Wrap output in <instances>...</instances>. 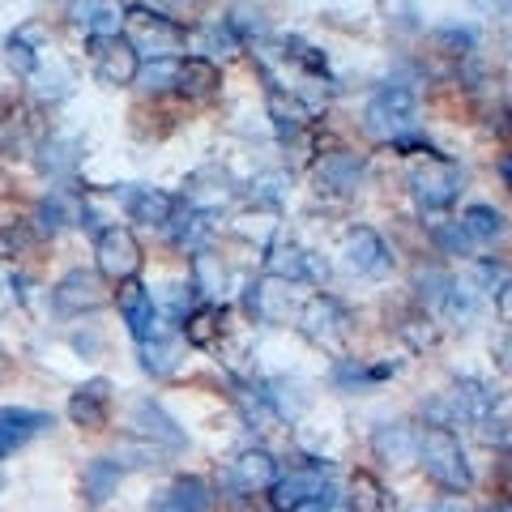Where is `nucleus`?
I'll return each instance as SVG.
<instances>
[{
    "instance_id": "20",
    "label": "nucleus",
    "mask_w": 512,
    "mask_h": 512,
    "mask_svg": "<svg viewBox=\"0 0 512 512\" xmlns=\"http://www.w3.org/2000/svg\"><path fill=\"white\" fill-rule=\"evenodd\" d=\"M214 508V495H210V483L197 474H184L158 495L150 504V512H210Z\"/></svg>"
},
{
    "instance_id": "45",
    "label": "nucleus",
    "mask_w": 512,
    "mask_h": 512,
    "mask_svg": "<svg viewBox=\"0 0 512 512\" xmlns=\"http://www.w3.org/2000/svg\"><path fill=\"white\" fill-rule=\"evenodd\" d=\"M0 487H5V474H0Z\"/></svg>"
},
{
    "instance_id": "6",
    "label": "nucleus",
    "mask_w": 512,
    "mask_h": 512,
    "mask_svg": "<svg viewBox=\"0 0 512 512\" xmlns=\"http://www.w3.org/2000/svg\"><path fill=\"white\" fill-rule=\"evenodd\" d=\"M295 325L312 346L338 350L346 342V333H350V316L333 295H312L303 308H295Z\"/></svg>"
},
{
    "instance_id": "10",
    "label": "nucleus",
    "mask_w": 512,
    "mask_h": 512,
    "mask_svg": "<svg viewBox=\"0 0 512 512\" xmlns=\"http://www.w3.org/2000/svg\"><path fill=\"white\" fill-rule=\"evenodd\" d=\"M342 265L355 278H384L393 269V252L372 227H355L342 235Z\"/></svg>"
},
{
    "instance_id": "37",
    "label": "nucleus",
    "mask_w": 512,
    "mask_h": 512,
    "mask_svg": "<svg viewBox=\"0 0 512 512\" xmlns=\"http://www.w3.org/2000/svg\"><path fill=\"white\" fill-rule=\"evenodd\" d=\"M286 184H291V180H286V171H265V175H256V180H252V197L261 205H278Z\"/></svg>"
},
{
    "instance_id": "11",
    "label": "nucleus",
    "mask_w": 512,
    "mask_h": 512,
    "mask_svg": "<svg viewBox=\"0 0 512 512\" xmlns=\"http://www.w3.org/2000/svg\"><path fill=\"white\" fill-rule=\"evenodd\" d=\"M295 282H286V278H274V274H265V278H256L248 286V312L261 320V325H286V320L295 316V291H291Z\"/></svg>"
},
{
    "instance_id": "39",
    "label": "nucleus",
    "mask_w": 512,
    "mask_h": 512,
    "mask_svg": "<svg viewBox=\"0 0 512 512\" xmlns=\"http://www.w3.org/2000/svg\"><path fill=\"white\" fill-rule=\"evenodd\" d=\"M436 47L444 56H470L474 52V35L470 30H461V26H444V30H436Z\"/></svg>"
},
{
    "instance_id": "19",
    "label": "nucleus",
    "mask_w": 512,
    "mask_h": 512,
    "mask_svg": "<svg viewBox=\"0 0 512 512\" xmlns=\"http://www.w3.org/2000/svg\"><path fill=\"white\" fill-rule=\"evenodd\" d=\"M137 355L150 376H171L175 367H180V338H175L171 329H163V316L154 320V329L146 338H137Z\"/></svg>"
},
{
    "instance_id": "38",
    "label": "nucleus",
    "mask_w": 512,
    "mask_h": 512,
    "mask_svg": "<svg viewBox=\"0 0 512 512\" xmlns=\"http://www.w3.org/2000/svg\"><path fill=\"white\" fill-rule=\"evenodd\" d=\"M478 282H483V295L500 299L504 308H508V269H504V265L483 261V265H478Z\"/></svg>"
},
{
    "instance_id": "18",
    "label": "nucleus",
    "mask_w": 512,
    "mask_h": 512,
    "mask_svg": "<svg viewBox=\"0 0 512 512\" xmlns=\"http://www.w3.org/2000/svg\"><path fill=\"white\" fill-rule=\"evenodd\" d=\"M52 427L43 410H26V406H5L0 410V457L18 453L22 444H30L39 436V431Z\"/></svg>"
},
{
    "instance_id": "24",
    "label": "nucleus",
    "mask_w": 512,
    "mask_h": 512,
    "mask_svg": "<svg viewBox=\"0 0 512 512\" xmlns=\"http://www.w3.org/2000/svg\"><path fill=\"white\" fill-rule=\"evenodd\" d=\"M73 26L86 30V39H94V35H120L124 9H120V0H73Z\"/></svg>"
},
{
    "instance_id": "3",
    "label": "nucleus",
    "mask_w": 512,
    "mask_h": 512,
    "mask_svg": "<svg viewBox=\"0 0 512 512\" xmlns=\"http://www.w3.org/2000/svg\"><path fill=\"white\" fill-rule=\"evenodd\" d=\"M124 26H128L124 39L137 47V56L150 52L154 60H175L184 52V43H188V30L180 22H171L167 13L150 9V5H128L124 9Z\"/></svg>"
},
{
    "instance_id": "16",
    "label": "nucleus",
    "mask_w": 512,
    "mask_h": 512,
    "mask_svg": "<svg viewBox=\"0 0 512 512\" xmlns=\"http://www.w3.org/2000/svg\"><path fill=\"white\" fill-rule=\"evenodd\" d=\"M133 427H137V440H150L158 448H184L188 444L184 427L175 423L171 414L154 402V397H146V402L133 406Z\"/></svg>"
},
{
    "instance_id": "35",
    "label": "nucleus",
    "mask_w": 512,
    "mask_h": 512,
    "mask_svg": "<svg viewBox=\"0 0 512 512\" xmlns=\"http://www.w3.org/2000/svg\"><path fill=\"white\" fill-rule=\"evenodd\" d=\"M116 466H137V470H150V466H163V448L150 444V440H137V444H124L120 448V461Z\"/></svg>"
},
{
    "instance_id": "4",
    "label": "nucleus",
    "mask_w": 512,
    "mask_h": 512,
    "mask_svg": "<svg viewBox=\"0 0 512 512\" xmlns=\"http://www.w3.org/2000/svg\"><path fill=\"white\" fill-rule=\"evenodd\" d=\"M461 180H466V175H461V167L453 163V158L427 150L423 163L410 171V197H414V205H419L423 214H440V210H448V205L457 201Z\"/></svg>"
},
{
    "instance_id": "1",
    "label": "nucleus",
    "mask_w": 512,
    "mask_h": 512,
    "mask_svg": "<svg viewBox=\"0 0 512 512\" xmlns=\"http://www.w3.org/2000/svg\"><path fill=\"white\" fill-rule=\"evenodd\" d=\"M419 466L427 478L448 495H466L474 487V470L466 461V448L453 436V427H427L419 431Z\"/></svg>"
},
{
    "instance_id": "15",
    "label": "nucleus",
    "mask_w": 512,
    "mask_h": 512,
    "mask_svg": "<svg viewBox=\"0 0 512 512\" xmlns=\"http://www.w3.org/2000/svg\"><path fill=\"white\" fill-rule=\"evenodd\" d=\"M363 180V158L350 154V150H338V154H325L312 171V184L320 197H350Z\"/></svg>"
},
{
    "instance_id": "31",
    "label": "nucleus",
    "mask_w": 512,
    "mask_h": 512,
    "mask_svg": "<svg viewBox=\"0 0 512 512\" xmlns=\"http://www.w3.org/2000/svg\"><path fill=\"white\" fill-rule=\"evenodd\" d=\"M77 141L73 137H52V141H43L39 146V171L43 175H69L77 167Z\"/></svg>"
},
{
    "instance_id": "30",
    "label": "nucleus",
    "mask_w": 512,
    "mask_h": 512,
    "mask_svg": "<svg viewBox=\"0 0 512 512\" xmlns=\"http://www.w3.org/2000/svg\"><path fill=\"white\" fill-rule=\"evenodd\" d=\"M265 274L286 278V282H303L312 274V261H308V252H303L299 244H278L274 252L265 256Z\"/></svg>"
},
{
    "instance_id": "22",
    "label": "nucleus",
    "mask_w": 512,
    "mask_h": 512,
    "mask_svg": "<svg viewBox=\"0 0 512 512\" xmlns=\"http://www.w3.org/2000/svg\"><path fill=\"white\" fill-rule=\"evenodd\" d=\"M124 210L133 222H146V227H171L175 222V197L163 188H128Z\"/></svg>"
},
{
    "instance_id": "17",
    "label": "nucleus",
    "mask_w": 512,
    "mask_h": 512,
    "mask_svg": "<svg viewBox=\"0 0 512 512\" xmlns=\"http://www.w3.org/2000/svg\"><path fill=\"white\" fill-rule=\"evenodd\" d=\"M495 402H500V397H495L491 389L483 380H457L453 384V393H444V406H448V419H466V423H483L487 414H495Z\"/></svg>"
},
{
    "instance_id": "21",
    "label": "nucleus",
    "mask_w": 512,
    "mask_h": 512,
    "mask_svg": "<svg viewBox=\"0 0 512 512\" xmlns=\"http://www.w3.org/2000/svg\"><path fill=\"white\" fill-rule=\"evenodd\" d=\"M116 303H120V316H124L128 333H133V338H146V333L154 329V320H158V303H154V295H150L137 278H124Z\"/></svg>"
},
{
    "instance_id": "13",
    "label": "nucleus",
    "mask_w": 512,
    "mask_h": 512,
    "mask_svg": "<svg viewBox=\"0 0 512 512\" xmlns=\"http://www.w3.org/2000/svg\"><path fill=\"white\" fill-rule=\"evenodd\" d=\"M372 453H376V461L384 470L406 474V470L419 466V431H414L410 423H384L372 436Z\"/></svg>"
},
{
    "instance_id": "28",
    "label": "nucleus",
    "mask_w": 512,
    "mask_h": 512,
    "mask_svg": "<svg viewBox=\"0 0 512 512\" xmlns=\"http://www.w3.org/2000/svg\"><path fill=\"white\" fill-rule=\"evenodd\" d=\"M346 508L350 512H384L389 508V495H384V483L376 474L367 470H355L346 483Z\"/></svg>"
},
{
    "instance_id": "29",
    "label": "nucleus",
    "mask_w": 512,
    "mask_h": 512,
    "mask_svg": "<svg viewBox=\"0 0 512 512\" xmlns=\"http://www.w3.org/2000/svg\"><path fill=\"white\" fill-rule=\"evenodd\" d=\"M73 222H82V201L69 197V192H52V197H43L39 205V231H64L73 227Z\"/></svg>"
},
{
    "instance_id": "44",
    "label": "nucleus",
    "mask_w": 512,
    "mask_h": 512,
    "mask_svg": "<svg viewBox=\"0 0 512 512\" xmlns=\"http://www.w3.org/2000/svg\"><path fill=\"white\" fill-rule=\"evenodd\" d=\"M333 504H338V491H333V487H325L320 495H312V500H303L295 512H333Z\"/></svg>"
},
{
    "instance_id": "36",
    "label": "nucleus",
    "mask_w": 512,
    "mask_h": 512,
    "mask_svg": "<svg viewBox=\"0 0 512 512\" xmlns=\"http://www.w3.org/2000/svg\"><path fill=\"white\" fill-rule=\"evenodd\" d=\"M222 269L210 261V252H197V261H192V286H197V295H214L222 286Z\"/></svg>"
},
{
    "instance_id": "32",
    "label": "nucleus",
    "mask_w": 512,
    "mask_h": 512,
    "mask_svg": "<svg viewBox=\"0 0 512 512\" xmlns=\"http://www.w3.org/2000/svg\"><path fill=\"white\" fill-rule=\"evenodd\" d=\"M414 291H419V299L427 303V312H440L448 291H453V274H444L440 265H427L414 274Z\"/></svg>"
},
{
    "instance_id": "40",
    "label": "nucleus",
    "mask_w": 512,
    "mask_h": 512,
    "mask_svg": "<svg viewBox=\"0 0 512 512\" xmlns=\"http://www.w3.org/2000/svg\"><path fill=\"white\" fill-rule=\"evenodd\" d=\"M431 239H436L448 256H470L474 252V244L466 239V231H461L457 222H453V227H436V231H431Z\"/></svg>"
},
{
    "instance_id": "2",
    "label": "nucleus",
    "mask_w": 512,
    "mask_h": 512,
    "mask_svg": "<svg viewBox=\"0 0 512 512\" xmlns=\"http://www.w3.org/2000/svg\"><path fill=\"white\" fill-rule=\"evenodd\" d=\"M414 120H419V99L406 82H389L372 94V103L363 111V128L372 133L376 141H402L414 133Z\"/></svg>"
},
{
    "instance_id": "41",
    "label": "nucleus",
    "mask_w": 512,
    "mask_h": 512,
    "mask_svg": "<svg viewBox=\"0 0 512 512\" xmlns=\"http://www.w3.org/2000/svg\"><path fill=\"white\" fill-rule=\"evenodd\" d=\"M0 239H5L9 252H30L39 244V231L30 227V222H13V227H5V235H0Z\"/></svg>"
},
{
    "instance_id": "34",
    "label": "nucleus",
    "mask_w": 512,
    "mask_h": 512,
    "mask_svg": "<svg viewBox=\"0 0 512 512\" xmlns=\"http://www.w3.org/2000/svg\"><path fill=\"white\" fill-rule=\"evenodd\" d=\"M210 231H214V214H197V210H188L184 227H175V244H180L184 252H201V244L210 239Z\"/></svg>"
},
{
    "instance_id": "25",
    "label": "nucleus",
    "mask_w": 512,
    "mask_h": 512,
    "mask_svg": "<svg viewBox=\"0 0 512 512\" xmlns=\"http://www.w3.org/2000/svg\"><path fill=\"white\" fill-rule=\"evenodd\" d=\"M120 466L111 457H94V461H86V470H82V495H86V504L90 508H103L111 495H116V487H120Z\"/></svg>"
},
{
    "instance_id": "33",
    "label": "nucleus",
    "mask_w": 512,
    "mask_h": 512,
    "mask_svg": "<svg viewBox=\"0 0 512 512\" xmlns=\"http://www.w3.org/2000/svg\"><path fill=\"white\" fill-rule=\"evenodd\" d=\"M5 60H9V69L18 73V77H30L39 69V60H43V52L35 43H30V35L22 30V35H9L5 39Z\"/></svg>"
},
{
    "instance_id": "14",
    "label": "nucleus",
    "mask_w": 512,
    "mask_h": 512,
    "mask_svg": "<svg viewBox=\"0 0 512 512\" xmlns=\"http://www.w3.org/2000/svg\"><path fill=\"white\" fill-rule=\"evenodd\" d=\"M64 414H69V423L82 427V431H103L107 419H111V380H107V376L86 380L82 389L69 397Z\"/></svg>"
},
{
    "instance_id": "42",
    "label": "nucleus",
    "mask_w": 512,
    "mask_h": 512,
    "mask_svg": "<svg viewBox=\"0 0 512 512\" xmlns=\"http://www.w3.org/2000/svg\"><path fill=\"white\" fill-rule=\"evenodd\" d=\"M22 303V291H18V274H13L9 261H0V312H13Z\"/></svg>"
},
{
    "instance_id": "5",
    "label": "nucleus",
    "mask_w": 512,
    "mask_h": 512,
    "mask_svg": "<svg viewBox=\"0 0 512 512\" xmlns=\"http://www.w3.org/2000/svg\"><path fill=\"white\" fill-rule=\"evenodd\" d=\"M274 478H278V457L269 448H244L239 457L227 461V470H218V487L235 495V500H244V495L269 491Z\"/></svg>"
},
{
    "instance_id": "43",
    "label": "nucleus",
    "mask_w": 512,
    "mask_h": 512,
    "mask_svg": "<svg viewBox=\"0 0 512 512\" xmlns=\"http://www.w3.org/2000/svg\"><path fill=\"white\" fill-rule=\"evenodd\" d=\"M137 77L146 82V90H167V86H175V60H158L150 69H141Z\"/></svg>"
},
{
    "instance_id": "7",
    "label": "nucleus",
    "mask_w": 512,
    "mask_h": 512,
    "mask_svg": "<svg viewBox=\"0 0 512 512\" xmlns=\"http://www.w3.org/2000/svg\"><path fill=\"white\" fill-rule=\"evenodd\" d=\"M86 52L94 64V77H99L103 86H133L137 82L141 56L124 35H94V39H86Z\"/></svg>"
},
{
    "instance_id": "9",
    "label": "nucleus",
    "mask_w": 512,
    "mask_h": 512,
    "mask_svg": "<svg viewBox=\"0 0 512 512\" xmlns=\"http://www.w3.org/2000/svg\"><path fill=\"white\" fill-rule=\"evenodd\" d=\"M94 256H99V278L107 282L137 278L141 269V244L128 227H103L99 239H94Z\"/></svg>"
},
{
    "instance_id": "8",
    "label": "nucleus",
    "mask_w": 512,
    "mask_h": 512,
    "mask_svg": "<svg viewBox=\"0 0 512 512\" xmlns=\"http://www.w3.org/2000/svg\"><path fill=\"white\" fill-rule=\"evenodd\" d=\"M107 282L99 278V269H69L56 286H52V308L60 316H86L99 312L107 303Z\"/></svg>"
},
{
    "instance_id": "23",
    "label": "nucleus",
    "mask_w": 512,
    "mask_h": 512,
    "mask_svg": "<svg viewBox=\"0 0 512 512\" xmlns=\"http://www.w3.org/2000/svg\"><path fill=\"white\" fill-rule=\"evenodd\" d=\"M218 86H222V73L214 60H205V56L175 60V90H180L184 99H210Z\"/></svg>"
},
{
    "instance_id": "12",
    "label": "nucleus",
    "mask_w": 512,
    "mask_h": 512,
    "mask_svg": "<svg viewBox=\"0 0 512 512\" xmlns=\"http://www.w3.org/2000/svg\"><path fill=\"white\" fill-rule=\"evenodd\" d=\"M325 487H333L325 461L303 466V470H291V474H278L274 487H269V508H274V512H295L303 500H312V495H320Z\"/></svg>"
},
{
    "instance_id": "27",
    "label": "nucleus",
    "mask_w": 512,
    "mask_h": 512,
    "mask_svg": "<svg viewBox=\"0 0 512 512\" xmlns=\"http://www.w3.org/2000/svg\"><path fill=\"white\" fill-rule=\"evenodd\" d=\"M184 338L197 350H210L222 338V308L218 303H201V308H192L184 316Z\"/></svg>"
},
{
    "instance_id": "26",
    "label": "nucleus",
    "mask_w": 512,
    "mask_h": 512,
    "mask_svg": "<svg viewBox=\"0 0 512 512\" xmlns=\"http://www.w3.org/2000/svg\"><path fill=\"white\" fill-rule=\"evenodd\" d=\"M457 227L466 231L470 244H495V239L504 235V214L495 210V205H466Z\"/></svg>"
}]
</instances>
